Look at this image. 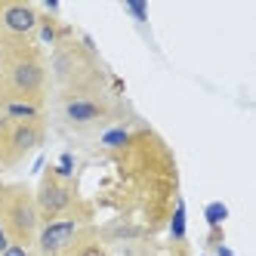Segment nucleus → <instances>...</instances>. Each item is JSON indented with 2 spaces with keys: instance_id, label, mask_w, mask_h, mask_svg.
<instances>
[{
  "instance_id": "1",
  "label": "nucleus",
  "mask_w": 256,
  "mask_h": 256,
  "mask_svg": "<svg viewBox=\"0 0 256 256\" xmlns=\"http://www.w3.org/2000/svg\"><path fill=\"white\" fill-rule=\"evenodd\" d=\"M50 71L40 46L34 40H16L0 34V96L46 102Z\"/></svg>"
},
{
  "instance_id": "2",
  "label": "nucleus",
  "mask_w": 256,
  "mask_h": 256,
  "mask_svg": "<svg viewBox=\"0 0 256 256\" xmlns=\"http://www.w3.org/2000/svg\"><path fill=\"white\" fill-rule=\"evenodd\" d=\"M0 216L10 232V241L34 247L40 232V213L34 204V192L28 186H4L0 188Z\"/></svg>"
},
{
  "instance_id": "3",
  "label": "nucleus",
  "mask_w": 256,
  "mask_h": 256,
  "mask_svg": "<svg viewBox=\"0 0 256 256\" xmlns=\"http://www.w3.org/2000/svg\"><path fill=\"white\" fill-rule=\"evenodd\" d=\"M62 118L71 124V126H96V124H105L108 118L114 114V102L112 96L102 90V84H84V86H71V90H62Z\"/></svg>"
},
{
  "instance_id": "4",
  "label": "nucleus",
  "mask_w": 256,
  "mask_h": 256,
  "mask_svg": "<svg viewBox=\"0 0 256 256\" xmlns=\"http://www.w3.org/2000/svg\"><path fill=\"white\" fill-rule=\"evenodd\" d=\"M46 71L52 74V80H56L62 90H71V86H84V84H96V62L93 56L74 40L68 38L62 44L52 46V56L46 62Z\"/></svg>"
},
{
  "instance_id": "5",
  "label": "nucleus",
  "mask_w": 256,
  "mask_h": 256,
  "mask_svg": "<svg viewBox=\"0 0 256 256\" xmlns=\"http://www.w3.org/2000/svg\"><path fill=\"white\" fill-rule=\"evenodd\" d=\"M46 139V120H6L0 118V170L16 167Z\"/></svg>"
},
{
  "instance_id": "6",
  "label": "nucleus",
  "mask_w": 256,
  "mask_h": 256,
  "mask_svg": "<svg viewBox=\"0 0 256 256\" xmlns=\"http://www.w3.org/2000/svg\"><path fill=\"white\" fill-rule=\"evenodd\" d=\"M34 204H38V213H40V222H50V219H59V216H68V213H78L80 210V198H78V188L74 182L59 176L56 170H46L38 192H34Z\"/></svg>"
},
{
  "instance_id": "7",
  "label": "nucleus",
  "mask_w": 256,
  "mask_h": 256,
  "mask_svg": "<svg viewBox=\"0 0 256 256\" xmlns=\"http://www.w3.org/2000/svg\"><path fill=\"white\" fill-rule=\"evenodd\" d=\"M86 226L84 213H68V216H59V219H50V222H40V232H38V253L40 256H68L71 250L78 247V238Z\"/></svg>"
},
{
  "instance_id": "8",
  "label": "nucleus",
  "mask_w": 256,
  "mask_h": 256,
  "mask_svg": "<svg viewBox=\"0 0 256 256\" xmlns=\"http://www.w3.org/2000/svg\"><path fill=\"white\" fill-rule=\"evenodd\" d=\"M40 25V10L31 4H0V34L16 40H34Z\"/></svg>"
},
{
  "instance_id": "9",
  "label": "nucleus",
  "mask_w": 256,
  "mask_h": 256,
  "mask_svg": "<svg viewBox=\"0 0 256 256\" xmlns=\"http://www.w3.org/2000/svg\"><path fill=\"white\" fill-rule=\"evenodd\" d=\"M0 118H6V120H46L40 102L12 99V96H0Z\"/></svg>"
},
{
  "instance_id": "10",
  "label": "nucleus",
  "mask_w": 256,
  "mask_h": 256,
  "mask_svg": "<svg viewBox=\"0 0 256 256\" xmlns=\"http://www.w3.org/2000/svg\"><path fill=\"white\" fill-rule=\"evenodd\" d=\"M0 256H38V253H34V247H28V244H16V241H12Z\"/></svg>"
}]
</instances>
